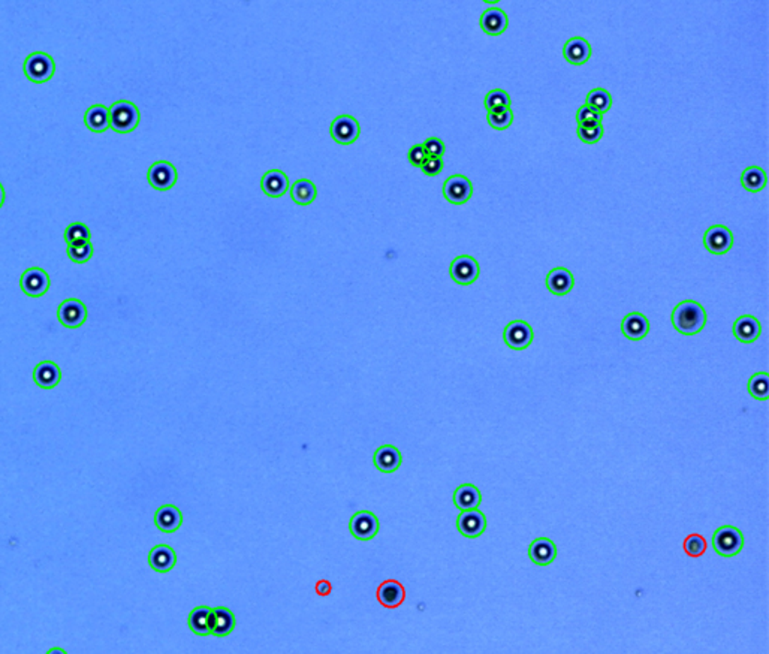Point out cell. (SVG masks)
I'll return each mask as SVG.
<instances>
[{
  "instance_id": "obj_1",
  "label": "cell",
  "mask_w": 769,
  "mask_h": 654,
  "mask_svg": "<svg viewBox=\"0 0 769 654\" xmlns=\"http://www.w3.org/2000/svg\"><path fill=\"white\" fill-rule=\"evenodd\" d=\"M674 328L684 335H695L707 325V313L696 301H683L672 311Z\"/></svg>"
},
{
  "instance_id": "obj_2",
  "label": "cell",
  "mask_w": 769,
  "mask_h": 654,
  "mask_svg": "<svg viewBox=\"0 0 769 654\" xmlns=\"http://www.w3.org/2000/svg\"><path fill=\"white\" fill-rule=\"evenodd\" d=\"M140 123V111L129 100H117L109 107V128L117 133L132 132Z\"/></svg>"
},
{
  "instance_id": "obj_3",
  "label": "cell",
  "mask_w": 769,
  "mask_h": 654,
  "mask_svg": "<svg viewBox=\"0 0 769 654\" xmlns=\"http://www.w3.org/2000/svg\"><path fill=\"white\" fill-rule=\"evenodd\" d=\"M713 547L718 556L734 557L744 547L742 533L732 525H723L713 536Z\"/></svg>"
},
{
  "instance_id": "obj_4",
  "label": "cell",
  "mask_w": 769,
  "mask_h": 654,
  "mask_svg": "<svg viewBox=\"0 0 769 654\" xmlns=\"http://www.w3.org/2000/svg\"><path fill=\"white\" fill-rule=\"evenodd\" d=\"M54 60L47 53H32L24 61V73L33 83H47L54 75Z\"/></svg>"
},
{
  "instance_id": "obj_5",
  "label": "cell",
  "mask_w": 769,
  "mask_h": 654,
  "mask_svg": "<svg viewBox=\"0 0 769 654\" xmlns=\"http://www.w3.org/2000/svg\"><path fill=\"white\" fill-rule=\"evenodd\" d=\"M703 244L713 255H725L734 246V235L723 225H714L705 232Z\"/></svg>"
},
{
  "instance_id": "obj_6",
  "label": "cell",
  "mask_w": 769,
  "mask_h": 654,
  "mask_svg": "<svg viewBox=\"0 0 769 654\" xmlns=\"http://www.w3.org/2000/svg\"><path fill=\"white\" fill-rule=\"evenodd\" d=\"M473 186L472 182L464 175H451L443 184V196L448 203L453 206H461L472 198Z\"/></svg>"
},
{
  "instance_id": "obj_7",
  "label": "cell",
  "mask_w": 769,
  "mask_h": 654,
  "mask_svg": "<svg viewBox=\"0 0 769 654\" xmlns=\"http://www.w3.org/2000/svg\"><path fill=\"white\" fill-rule=\"evenodd\" d=\"M504 343L513 350H524L533 342L532 326L524 321H512L503 333Z\"/></svg>"
},
{
  "instance_id": "obj_8",
  "label": "cell",
  "mask_w": 769,
  "mask_h": 654,
  "mask_svg": "<svg viewBox=\"0 0 769 654\" xmlns=\"http://www.w3.org/2000/svg\"><path fill=\"white\" fill-rule=\"evenodd\" d=\"M349 529L358 540H370L379 532V520L370 511H359L352 517Z\"/></svg>"
},
{
  "instance_id": "obj_9",
  "label": "cell",
  "mask_w": 769,
  "mask_h": 654,
  "mask_svg": "<svg viewBox=\"0 0 769 654\" xmlns=\"http://www.w3.org/2000/svg\"><path fill=\"white\" fill-rule=\"evenodd\" d=\"M148 183L156 191H168L177 182V170L167 160H159L150 167L147 174Z\"/></svg>"
},
{
  "instance_id": "obj_10",
  "label": "cell",
  "mask_w": 769,
  "mask_h": 654,
  "mask_svg": "<svg viewBox=\"0 0 769 654\" xmlns=\"http://www.w3.org/2000/svg\"><path fill=\"white\" fill-rule=\"evenodd\" d=\"M451 278L458 285H472L479 278V263L475 258L463 255L452 261L451 263Z\"/></svg>"
},
{
  "instance_id": "obj_11",
  "label": "cell",
  "mask_w": 769,
  "mask_h": 654,
  "mask_svg": "<svg viewBox=\"0 0 769 654\" xmlns=\"http://www.w3.org/2000/svg\"><path fill=\"white\" fill-rule=\"evenodd\" d=\"M57 316L60 323L66 328H78L87 319V309L80 299L69 298L60 304Z\"/></svg>"
},
{
  "instance_id": "obj_12",
  "label": "cell",
  "mask_w": 769,
  "mask_h": 654,
  "mask_svg": "<svg viewBox=\"0 0 769 654\" xmlns=\"http://www.w3.org/2000/svg\"><path fill=\"white\" fill-rule=\"evenodd\" d=\"M359 123L352 116H340L331 124V136L338 144L349 145L359 136Z\"/></svg>"
},
{
  "instance_id": "obj_13",
  "label": "cell",
  "mask_w": 769,
  "mask_h": 654,
  "mask_svg": "<svg viewBox=\"0 0 769 654\" xmlns=\"http://www.w3.org/2000/svg\"><path fill=\"white\" fill-rule=\"evenodd\" d=\"M457 527H458V532L463 536L475 539L485 532L487 518L477 508L470 511H463L457 520Z\"/></svg>"
},
{
  "instance_id": "obj_14",
  "label": "cell",
  "mask_w": 769,
  "mask_h": 654,
  "mask_svg": "<svg viewBox=\"0 0 769 654\" xmlns=\"http://www.w3.org/2000/svg\"><path fill=\"white\" fill-rule=\"evenodd\" d=\"M23 292L29 297H42L49 289L48 274L41 268H29L21 275L20 280Z\"/></svg>"
},
{
  "instance_id": "obj_15",
  "label": "cell",
  "mask_w": 769,
  "mask_h": 654,
  "mask_svg": "<svg viewBox=\"0 0 769 654\" xmlns=\"http://www.w3.org/2000/svg\"><path fill=\"white\" fill-rule=\"evenodd\" d=\"M528 557L537 566H548L557 557L556 544L548 537H539L528 548Z\"/></svg>"
},
{
  "instance_id": "obj_16",
  "label": "cell",
  "mask_w": 769,
  "mask_h": 654,
  "mask_svg": "<svg viewBox=\"0 0 769 654\" xmlns=\"http://www.w3.org/2000/svg\"><path fill=\"white\" fill-rule=\"evenodd\" d=\"M210 629H211V635L214 636L217 638L228 636L235 629V617L232 611L225 607L213 608L211 617H210Z\"/></svg>"
},
{
  "instance_id": "obj_17",
  "label": "cell",
  "mask_w": 769,
  "mask_h": 654,
  "mask_svg": "<svg viewBox=\"0 0 769 654\" xmlns=\"http://www.w3.org/2000/svg\"><path fill=\"white\" fill-rule=\"evenodd\" d=\"M762 333L761 322L751 314L739 316L734 323V335L741 343H753L759 338Z\"/></svg>"
},
{
  "instance_id": "obj_18",
  "label": "cell",
  "mask_w": 769,
  "mask_h": 654,
  "mask_svg": "<svg viewBox=\"0 0 769 654\" xmlns=\"http://www.w3.org/2000/svg\"><path fill=\"white\" fill-rule=\"evenodd\" d=\"M621 331L628 340H633V342L642 340V338H644L650 331V322L642 313H638V311L628 313L623 319Z\"/></svg>"
},
{
  "instance_id": "obj_19",
  "label": "cell",
  "mask_w": 769,
  "mask_h": 654,
  "mask_svg": "<svg viewBox=\"0 0 769 654\" xmlns=\"http://www.w3.org/2000/svg\"><path fill=\"white\" fill-rule=\"evenodd\" d=\"M401 461L403 458L400 451L393 445H383L374 452V466L383 473L397 472V469L401 466Z\"/></svg>"
},
{
  "instance_id": "obj_20",
  "label": "cell",
  "mask_w": 769,
  "mask_h": 654,
  "mask_svg": "<svg viewBox=\"0 0 769 654\" xmlns=\"http://www.w3.org/2000/svg\"><path fill=\"white\" fill-rule=\"evenodd\" d=\"M148 563L153 571L165 573L169 572L177 563V556H175V551L169 545H157L150 551Z\"/></svg>"
},
{
  "instance_id": "obj_21",
  "label": "cell",
  "mask_w": 769,
  "mask_h": 654,
  "mask_svg": "<svg viewBox=\"0 0 769 654\" xmlns=\"http://www.w3.org/2000/svg\"><path fill=\"white\" fill-rule=\"evenodd\" d=\"M183 523V515L179 508L172 505H165L157 509L155 515V524L160 532L172 533L177 532Z\"/></svg>"
},
{
  "instance_id": "obj_22",
  "label": "cell",
  "mask_w": 769,
  "mask_h": 654,
  "mask_svg": "<svg viewBox=\"0 0 769 654\" xmlns=\"http://www.w3.org/2000/svg\"><path fill=\"white\" fill-rule=\"evenodd\" d=\"M573 285H575V280H573V275H572V273L569 270L559 267V268H554V270H551L548 273L547 287H548V291L552 292L554 295L569 294L573 289Z\"/></svg>"
},
{
  "instance_id": "obj_23",
  "label": "cell",
  "mask_w": 769,
  "mask_h": 654,
  "mask_svg": "<svg viewBox=\"0 0 769 654\" xmlns=\"http://www.w3.org/2000/svg\"><path fill=\"white\" fill-rule=\"evenodd\" d=\"M563 56L571 65H584L591 57V47L584 37L576 36L566 42L563 48Z\"/></svg>"
},
{
  "instance_id": "obj_24",
  "label": "cell",
  "mask_w": 769,
  "mask_h": 654,
  "mask_svg": "<svg viewBox=\"0 0 769 654\" xmlns=\"http://www.w3.org/2000/svg\"><path fill=\"white\" fill-rule=\"evenodd\" d=\"M481 29L491 36H499L508 29V16L500 8H489L481 17Z\"/></svg>"
},
{
  "instance_id": "obj_25",
  "label": "cell",
  "mask_w": 769,
  "mask_h": 654,
  "mask_svg": "<svg viewBox=\"0 0 769 654\" xmlns=\"http://www.w3.org/2000/svg\"><path fill=\"white\" fill-rule=\"evenodd\" d=\"M261 187H262V191L266 192V195H268L271 198H279V196H283L287 192L289 179L286 177V174L282 172L280 170H271V171L266 172V175L262 177Z\"/></svg>"
},
{
  "instance_id": "obj_26",
  "label": "cell",
  "mask_w": 769,
  "mask_h": 654,
  "mask_svg": "<svg viewBox=\"0 0 769 654\" xmlns=\"http://www.w3.org/2000/svg\"><path fill=\"white\" fill-rule=\"evenodd\" d=\"M60 377L61 371L57 367V364H54L53 361H44L37 364L33 371V379L36 385L44 389L54 388L60 382Z\"/></svg>"
},
{
  "instance_id": "obj_27",
  "label": "cell",
  "mask_w": 769,
  "mask_h": 654,
  "mask_svg": "<svg viewBox=\"0 0 769 654\" xmlns=\"http://www.w3.org/2000/svg\"><path fill=\"white\" fill-rule=\"evenodd\" d=\"M406 597L403 585L397 581H385L377 588V599L386 608H397Z\"/></svg>"
},
{
  "instance_id": "obj_28",
  "label": "cell",
  "mask_w": 769,
  "mask_h": 654,
  "mask_svg": "<svg viewBox=\"0 0 769 654\" xmlns=\"http://www.w3.org/2000/svg\"><path fill=\"white\" fill-rule=\"evenodd\" d=\"M482 501V496L479 489L472 484L460 485L453 493V503L461 511H470L479 508Z\"/></svg>"
},
{
  "instance_id": "obj_29",
  "label": "cell",
  "mask_w": 769,
  "mask_h": 654,
  "mask_svg": "<svg viewBox=\"0 0 769 654\" xmlns=\"http://www.w3.org/2000/svg\"><path fill=\"white\" fill-rule=\"evenodd\" d=\"M84 123L92 132H105L109 128V109L104 105L90 107L84 116Z\"/></svg>"
},
{
  "instance_id": "obj_30",
  "label": "cell",
  "mask_w": 769,
  "mask_h": 654,
  "mask_svg": "<svg viewBox=\"0 0 769 654\" xmlns=\"http://www.w3.org/2000/svg\"><path fill=\"white\" fill-rule=\"evenodd\" d=\"M213 608L201 605L196 607L191 615H189V627L191 631L199 636H207L211 634L210 629V617H211Z\"/></svg>"
},
{
  "instance_id": "obj_31",
  "label": "cell",
  "mask_w": 769,
  "mask_h": 654,
  "mask_svg": "<svg viewBox=\"0 0 769 654\" xmlns=\"http://www.w3.org/2000/svg\"><path fill=\"white\" fill-rule=\"evenodd\" d=\"M316 195H318L316 186L313 184V182L306 180V179H301V180L295 182L292 184V187H291V196L298 206L311 204L313 201L316 199Z\"/></svg>"
},
{
  "instance_id": "obj_32",
  "label": "cell",
  "mask_w": 769,
  "mask_h": 654,
  "mask_svg": "<svg viewBox=\"0 0 769 654\" xmlns=\"http://www.w3.org/2000/svg\"><path fill=\"white\" fill-rule=\"evenodd\" d=\"M741 183H742V187L749 192H753V194L761 192L766 186V174L759 167H750L742 172Z\"/></svg>"
},
{
  "instance_id": "obj_33",
  "label": "cell",
  "mask_w": 769,
  "mask_h": 654,
  "mask_svg": "<svg viewBox=\"0 0 769 654\" xmlns=\"http://www.w3.org/2000/svg\"><path fill=\"white\" fill-rule=\"evenodd\" d=\"M585 105L597 109L600 114H603V112H608L611 109L612 96H611V93L608 90H604V89H592L587 95Z\"/></svg>"
},
{
  "instance_id": "obj_34",
  "label": "cell",
  "mask_w": 769,
  "mask_h": 654,
  "mask_svg": "<svg viewBox=\"0 0 769 654\" xmlns=\"http://www.w3.org/2000/svg\"><path fill=\"white\" fill-rule=\"evenodd\" d=\"M749 393L756 400H768L769 397V376L768 373H756L749 381Z\"/></svg>"
},
{
  "instance_id": "obj_35",
  "label": "cell",
  "mask_w": 769,
  "mask_h": 654,
  "mask_svg": "<svg viewBox=\"0 0 769 654\" xmlns=\"http://www.w3.org/2000/svg\"><path fill=\"white\" fill-rule=\"evenodd\" d=\"M90 237H92V234H90L89 226H85L81 222L71 223L66 228V231H65V242L69 246L90 242Z\"/></svg>"
},
{
  "instance_id": "obj_36",
  "label": "cell",
  "mask_w": 769,
  "mask_h": 654,
  "mask_svg": "<svg viewBox=\"0 0 769 654\" xmlns=\"http://www.w3.org/2000/svg\"><path fill=\"white\" fill-rule=\"evenodd\" d=\"M509 107H511V97L504 90H500V89L491 90L485 96V108L488 112H497L501 109H506Z\"/></svg>"
},
{
  "instance_id": "obj_37",
  "label": "cell",
  "mask_w": 769,
  "mask_h": 654,
  "mask_svg": "<svg viewBox=\"0 0 769 654\" xmlns=\"http://www.w3.org/2000/svg\"><path fill=\"white\" fill-rule=\"evenodd\" d=\"M489 126L493 129H497V131H504L508 129L509 126L512 124L513 121V112L511 111V108H506V109H501V111H497V112H488V117H487Z\"/></svg>"
},
{
  "instance_id": "obj_38",
  "label": "cell",
  "mask_w": 769,
  "mask_h": 654,
  "mask_svg": "<svg viewBox=\"0 0 769 654\" xmlns=\"http://www.w3.org/2000/svg\"><path fill=\"white\" fill-rule=\"evenodd\" d=\"M68 256L77 263H84L93 256V246L90 242L68 246Z\"/></svg>"
},
{
  "instance_id": "obj_39",
  "label": "cell",
  "mask_w": 769,
  "mask_h": 654,
  "mask_svg": "<svg viewBox=\"0 0 769 654\" xmlns=\"http://www.w3.org/2000/svg\"><path fill=\"white\" fill-rule=\"evenodd\" d=\"M576 132H578L579 140H581L583 143L596 144L597 141H600V138L603 136V126H602V123L600 124H592V126L578 124V131Z\"/></svg>"
},
{
  "instance_id": "obj_40",
  "label": "cell",
  "mask_w": 769,
  "mask_h": 654,
  "mask_svg": "<svg viewBox=\"0 0 769 654\" xmlns=\"http://www.w3.org/2000/svg\"><path fill=\"white\" fill-rule=\"evenodd\" d=\"M603 120V114H600V112L595 108H591L588 105H583L581 108L578 109L576 112V121L578 124H583V126H592V124H600Z\"/></svg>"
},
{
  "instance_id": "obj_41",
  "label": "cell",
  "mask_w": 769,
  "mask_h": 654,
  "mask_svg": "<svg viewBox=\"0 0 769 654\" xmlns=\"http://www.w3.org/2000/svg\"><path fill=\"white\" fill-rule=\"evenodd\" d=\"M705 548H707V542H705V539L701 535H691L684 542V549L691 557L702 556Z\"/></svg>"
},
{
  "instance_id": "obj_42",
  "label": "cell",
  "mask_w": 769,
  "mask_h": 654,
  "mask_svg": "<svg viewBox=\"0 0 769 654\" xmlns=\"http://www.w3.org/2000/svg\"><path fill=\"white\" fill-rule=\"evenodd\" d=\"M422 147L428 157H442L445 155V143L440 138H427Z\"/></svg>"
},
{
  "instance_id": "obj_43",
  "label": "cell",
  "mask_w": 769,
  "mask_h": 654,
  "mask_svg": "<svg viewBox=\"0 0 769 654\" xmlns=\"http://www.w3.org/2000/svg\"><path fill=\"white\" fill-rule=\"evenodd\" d=\"M421 170H422V172L425 175H428V177H434V175H439L440 172H442L443 159L442 157H428Z\"/></svg>"
},
{
  "instance_id": "obj_44",
  "label": "cell",
  "mask_w": 769,
  "mask_h": 654,
  "mask_svg": "<svg viewBox=\"0 0 769 654\" xmlns=\"http://www.w3.org/2000/svg\"><path fill=\"white\" fill-rule=\"evenodd\" d=\"M428 159L425 150L422 147V144H415L410 150H409V162L412 163L413 167L416 168H422V165L425 163V160Z\"/></svg>"
},
{
  "instance_id": "obj_45",
  "label": "cell",
  "mask_w": 769,
  "mask_h": 654,
  "mask_svg": "<svg viewBox=\"0 0 769 654\" xmlns=\"http://www.w3.org/2000/svg\"><path fill=\"white\" fill-rule=\"evenodd\" d=\"M316 592L321 595V596H326L331 593V584L328 581H321L316 587Z\"/></svg>"
}]
</instances>
